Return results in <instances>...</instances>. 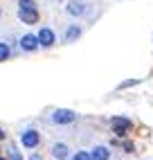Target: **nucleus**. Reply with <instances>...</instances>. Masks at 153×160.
Returning a JSON list of instances; mask_svg holds the SVG:
<instances>
[{"label": "nucleus", "mask_w": 153, "mask_h": 160, "mask_svg": "<svg viewBox=\"0 0 153 160\" xmlns=\"http://www.w3.org/2000/svg\"><path fill=\"white\" fill-rule=\"evenodd\" d=\"M18 16H20V20H23V23H27V25H34L36 20H38L36 7H20V9H18Z\"/></svg>", "instance_id": "1"}, {"label": "nucleus", "mask_w": 153, "mask_h": 160, "mask_svg": "<svg viewBox=\"0 0 153 160\" xmlns=\"http://www.w3.org/2000/svg\"><path fill=\"white\" fill-rule=\"evenodd\" d=\"M74 113L72 111H68V108H59V111H54V115H52V120L57 122V124H70V122H74Z\"/></svg>", "instance_id": "2"}, {"label": "nucleus", "mask_w": 153, "mask_h": 160, "mask_svg": "<svg viewBox=\"0 0 153 160\" xmlns=\"http://www.w3.org/2000/svg\"><path fill=\"white\" fill-rule=\"evenodd\" d=\"M38 140H41V135H38V131H34V129L23 131V135H20V142H23V147H27V149L36 147V144H38Z\"/></svg>", "instance_id": "3"}, {"label": "nucleus", "mask_w": 153, "mask_h": 160, "mask_svg": "<svg viewBox=\"0 0 153 160\" xmlns=\"http://www.w3.org/2000/svg\"><path fill=\"white\" fill-rule=\"evenodd\" d=\"M113 131L117 133V135H124L128 129H131V120L128 117H113Z\"/></svg>", "instance_id": "4"}, {"label": "nucleus", "mask_w": 153, "mask_h": 160, "mask_svg": "<svg viewBox=\"0 0 153 160\" xmlns=\"http://www.w3.org/2000/svg\"><path fill=\"white\" fill-rule=\"evenodd\" d=\"M54 32L52 29H47V27H43L41 32H38V43L43 45V48H50V45H54Z\"/></svg>", "instance_id": "5"}, {"label": "nucleus", "mask_w": 153, "mask_h": 160, "mask_svg": "<svg viewBox=\"0 0 153 160\" xmlns=\"http://www.w3.org/2000/svg\"><path fill=\"white\" fill-rule=\"evenodd\" d=\"M20 48L27 50V52L36 50V48H38V36H34V34H25L23 38H20Z\"/></svg>", "instance_id": "6"}, {"label": "nucleus", "mask_w": 153, "mask_h": 160, "mask_svg": "<svg viewBox=\"0 0 153 160\" xmlns=\"http://www.w3.org/2000/svg\"><path fill=\"white\" fill-rule=\"evenodd\" d=\"M65 9H68V14H70V16H81V14L86 12V5L81 2V0H70Z\"/></svg>", "instance_id": "7"}, {"label": "nucleus", "mask_w": 153, "mask_h": 160, "mask_svg": "<svg viewBox=\"0 0 153 160\" xmlns=\"http://www.w3.org/2000/svg\"><path fill=\"white\" fill-rule=\"evenodd\" d=\"M90 160H108V149L106 147H95L92 153H90Z\"/></svg>", "instance_id": "8"}, {"label": "nucleus", "mask_w": 153, "mask_h": 160, "mask_svg": "<svg viewBox=\"0 0 153 160\" xmlns=\"http://www.w3.org/2000/svg\"><path fill=\"white\" fill-rule=\"evenodd\" d=\"M52 156L59 158V160H63L65 156H68V147H65V144H54L52 147Z\"/></svg>", "instance_id": "9"}, {"label": "nucleus", "mask_w": 153, "mask_h": 160, "mask_svg": "<svg viewBox=\"0 0 153 160\" xmlns=\"http://www.w3.org/2000/svg\"><path fill=\"white\" fill-rule=\"evenodd\" d=\"M81 36V29L76 27V25H70L68 32H65V41H74V38H79Z\"/></svg>", "instance_id": "10"}, {"label": "nucleus", "mask_w": 153, "mask_h": 160, "mask_svg": "<svg viewBox=\"0 0 153 160\" xmlns=\"http://www.w3.org/2000/svg\"><path fill=\"white\" fill-rule=\"evenodd\" d=\"M5 59H9V48H7V43H0V61H5Z\"/></svg>", "instance_id": "11"}, {"label": "nucleus", "mask_w": 153, "mask_h": 160, "mask_svg": "<svg viewBox=\"0 0 153 160\" xmlns=\"http://www.w3.org/2000/svg\"><path fill=\"white\" fill-rule=\"evenodd\" d=\"M72 160H90V153H86V151H79Z\"/></svg>", "instance_id": "12"}, {"label": "nucleus", "mask_w": 153, "mask_h": 160, "mask_svg": "<svg viewBox=\"0 0 153 160\" xmlns=\"http://www.w3.org/2000/svg\"><path fill=\"white\" fill-rule=\"evenodd\" d=\"M9 160H23V158H20V153L16 149H12V151H9Z\"/></svg>", "instance_id": "13"}, {"label": "nucleus", "mask_w": 153, "mask_h": 160, "mask_svg": "<svg viewBox=\"0 0 153 160\" xmlns=\"http://www.w3.org/2000/svg\"><path fill=\"white\" fill-rule=\"evenodd\" d=\"M18 5H20V7H36V5H34V0H20Z\"/></svg>", "instance_id": "14"}, {"label": "nucleus", "mask_w": 153, "mask_h": 160, "mask_svg": "<svg viewBox=\"0 0 153 160\" xmlns=\"http://www.w3.org/2000/svg\"><path fill=\"white\" fill-rule=\"evenodd\" d=\"M135 83H137V81H124V83H122V88H128V86H135Z\"/></svg>", "instance_id": "15"}, {"label": "nucleus", "mask_w": 153, "mask_h": 160, "mask_svg": "<svg viewBox=\"0 0 153 160\" xmlns=\"http://www.w3.org/2000/svg\"><path fill=\"white\" fill-rule=\"evenodd\" d=\"M2 138H5V131H2V129H0V140H2Z\"/></svg>", "instance_id": "16"}, {"label": "nucleus", "mask_w": 153, "mask_h": 160, "mask_svg": "<svg viewBox=\"0 0 153 160\" xmlns=\"http://www.w3.org/2000/svg\"><path fill=\"white\" fill-rule=\"evenodd\" d=\"M32 160H41V156H32Z\"/></svg>", "instance_id": "17"}]
</instances>
